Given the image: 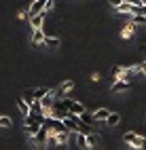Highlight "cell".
Here are the masks:
<instances>
[{"mask_svg": "<svg viewBox=\"0 0 146 150\" xmlns=\"http://www.w3.org/2000/svg\"><path fill=\"white\" fill-rule=\"evenodd\" d=\"M47 137H49V133H47V123H43V127L38 129V131H36L30 139H32L36 146H43V144H47Z\"/></svg>", "mask_w": 146, "mask_h": 150, "instance_id": "1", "label": "cell"}, {"mask_svg": "<svg viewBox=\"0 0 146 150\" xmlns=\"http://www.w3.org/2000/svg\"><path fill=\"white\" fill-rule=\"evenodd\" d=\"M45 32H43V28H34L32 30V36H30V42H32V47H40L43 42H45Z\"/></svg>", "mask_w": 146, "mask_h": 150, "instance_id": "2", "label": "cell"}, {"mask_svg": "<svg viewBox=\"0 0 146 150\" xmlns=\"http://www.w3.org/2000/svg\"><path fill=\"white\" fill-rule=\"evenodd\" d=\"M110 89H112V93H119V91H129L131 85H129V81H125V78H116Z\"/></svg>", "mask_w": 146, "mask_h": 150, "instance_id": "3", "label": "cell"}, {"mask_svg": "<svg viewBox=\"0 0 146 150\" xmlns=\"http://www.w3.org/2000/svg\"><path fill=\"white\" fill-rule=\"evenodd\" d=\"M45 17H47V11H40V13L32 15V17H30V25H32V30H34V28H43Z\"/></svg>", "mask_w": 146, "mask_h": 150, "instance_id": "4", "label": "cell"}, {"mask_svg": "<svg viewBox=\"0 0 146 150\" xmlns=\"http://www.w3.org/2000/svg\"><path fill=\"white\" fill-rule=\"evenodd\" d=\"M74 89V81H66V83H62L60 85V89H57V95L60 97H64V95H68Z\"/></svg>", "mask_w": 146, "mask_h": 150, "instance_id": "5", "label": "cell"}, {"mask_svg": "<svg viewBox=\"0 0 146 150\" xmlns=\"http://www.w3.org/2000/svg\"><path fill=\"white\" fill-rule=\"evenodd\" d=\"M45 4H47V0H34L32 2V6H30V13L28 15H36V13H40V11H45Z\"/></svg>", "mask_w": 146, "mask_h": 150, "instance_id": "6", "label": "cell"}, {"mask_svg": "<svg viewBox=\"0 0 146 150\" xmlns=\"http://www.w3.org/2000/svg\"><path fill=\"white\" fill-rule=\"evenodd\" d=\"M74 142H76V146H79V148H89V142H87V133H83V131H76Z\"/></svg>", "mask_w": 146, "mask_h": 150, "instance_id": "7", "label": "cell"}, {"mask_svg": "<svg viewBox=\"0 0 146 150\" xmlns=\"http://www.w3.org/2000/svg\"><path fill=\"white\" fill-rule=\"evenodd\" d=\"M68 110H70L72 114H83L85 112V106L81 102H76V99H70V106H68Z\"/></svg>", "mask_w": 146, "mask_h": 150, "instance_id": "8", "label": "cell"}, {"mask_svg": "<svg viewBox=\"0 0 146 150\" xmlns=\"http://www.w3.org/2000/svg\"><path fill=\"white\" fill-rule=\"evenodd\" d=\"M53 97H55V91H49L47 95H43V97H40L43 108H53Z\"/></svg>", "mask_w": 146, "mask_h": 150, "instance_id": "9", "label": "cell"}, {"mask_svg": "<svg viewBox=\"0 0 146 150\" xmlns=\"http://www.w3.org/2000/svg\"><path fill=\"white\" fill-rule=\"evenodd\" d=\"M129 21L133 25H146V15H140V13H129Z\"/></svg>", "mask_w": 146, "mask_h": 150, "instance_id": "10", "label": "cell"}, {"mask_svg": "<svg viewBox=\"0 0 146 150\" xmlns=\"http://www.w3.org/2000/svg\"><path fill=\"white\" fill-rule=\"evenodd\" d=\"M108 114H110L108 108H100V110H95V112H93V118L100 123V121H106V118H108Z\"/></svg>", "mask_w": 146, "mask_h": 150, "instance_id": "11", "label": "cell"}, {"mask_svg": "<svg viewBox=\"0 0 146 150\" xmlns=\"http://www.w3.org/2000/svg\"><path fill=\"white\" fill-rule=\"evenodd\" d=\"M104 123H106V125H110V127H116V125L121 123V114H116V112H110V114H108V118H106Z\"/></svg>", "mask_w": 146, "mask_h": 150, "instance_id": "12", "label": "cell"}, {"mask_svg": "<svg viewBox=\"0 0 146 150\" xmlns=\"http://www.w3.org/2000/svg\"><path fill=\"white\" fill-rule=\"evenodd\" d=\"M17 108H19V112H21L23 116H26V114H30V104H28L23 97H19V99H17Z\"/></svg>", "mask_w": 146, "mask_h": 150, "instance_id": "13", "label": "cell"}, {"mask_svg": "<svg viewBox=\"0 0 146 150\" xmlns=\"http://www.w3.org/2000/svg\"><path fill=\"white\" fill-rule=\"evenodd\" d=\"M43 45H47V47H51V49H55V47H60L62 45V40L57 36H45V42Z\"/></svg>", "mask_w": 146, "mask_h": 150, "instance_id": "14", "label": "cell"}, {"mask_svg": "<svg viewBox=\"0 0 146 150\" xmlns=\"http://www.w3.org/2000/svg\"><path fill=\"white\" fill-rule=\"evenodd\" d=\"M55 139H57V144H66L68 139H70V137H68V129H64V131H57V133H55Z\"/></svg>", "mask_w": 146, "mask_h": 150, "instance_id": "15", "label": "cell"}, {"mask_svg": "<svg viewBox=\"0 0 146 150\" xmlns=\"http://www.w3.org/2000/svg\"><path fill=\"white\" fill-rule=\"evenodd\" d=\"M133 32H135V25L129 21L127 25H125V30H123V38H129V36H133Z\"/></svg>", "mask_w": 146, "mask_h": 150, "instance_id": "16", "label": "cell"}, {"mask_svg": "<svg viewBox=\"0 0 146 150\" xmlns=\"http://www.w3.org/2000/svg\"><path fill=\"white\" fill-rule=\"evenodd\" d=\"M11 125H13V121H11V118H9V116H2V114H0V129H9Z\"/></svg>", "mask_w": 146, "mask_h": 150, "instance_id": "17", "label": "cell"}, {"mask_svg": "<svg viewBox=\"0 0 146 150\" xmlns=\"http://www.w3.org/2000/svg\"><path fill=\"white\" fill-rule=\"evenodd\" d=\"M49 91H51V89H45V87H40V89H32V93H34V97L36 99H40L43 95H47Z\"/></svg>", "mask_w": 146, "mask_h": 150, "instance_id": "18", "label": "cell"}, {"mask_svg": "<svg viewBox=\"0 0 146 150\" xmlns=\"http://www.w3.org/2000/svg\"><path fill=\"white\" fill-rule=\"evenodd\" d=\"M135 137H138V135H135L133 131H127V133L123 135V142H125V144H133V142H135Z\"/></svg>", "mask_w": 146, "mask_h": 150, "instance_id": "19", "label": "cell"}, {"mask_svg": "<svg viewBox=\"0 0 146 150\" xmlns=\"http://www.w3.org/2000/svg\"><path fill=\"white\" fill-rule=\"evenodd\" d=\"M131 146H133V148H146V137L138 135V137H135V142H133Z\"/></svg>", "mask_w": 146, "mask_h": 150, "instance_id": "20", "label": "cell"}, {"mask_svg": "<svg viewBox=\"0 0 146 150\" xmlns=\"http://www.w3.org/2000/svg\"><path fill=\"white\" fill-rule=\"evenodd\" d=\"M97 139H100V137H97L95 133H87V142H89V148H93V146L97 144Z\"/></svg>", "mask_w": 146, "mask_h": 150, "instance_id": "21", "label": "cell"}, {"mask_svg": "<svg viewBox=\"0 0 146 150\" xmlns=\"http://www.w3.org/2000/svg\"><path fill=\"white\" fill-rule=\"evenodd\" d=\"M110 74H112V78L116 81V78H121V76H123V68H119V66L112 68V70H110Z\"/></svg>", "mask_w": 146, "mask_h": 150, "instance_id": "22", "label": "cell"}, {"mask_svg": "<svg viewBox=\"0 0 146 150\" xmlns=\"http://www.w3.org/2000/svg\"><path fill=\"white\" fill-rule=\"evenodd\" d=\"M121 2H123V0H108V4H110L112 8H119V6H121Z\"/></svg>", "mask_w": 146, "mask_h": 150, "instance_id": "23", "label": "cell"}, {"mask_svg": "<svg viewBox=\"0 0 146 150\" xmlns=\"http://www.w3.org/2000/svg\"><path fill=\"white\" fill-rule=\"evenodd\" d=\"M51 8H53V0H47V4H45V11L49 13V11H51Z\"/></svg>", "mask_w": 146, "mask_h": 150, "instance_id": "24", "label": "cell"}, {"mask_svg": "<svg viewBox=\"0 0 146 150\" xmlns=\"http://www.w3.org/2000/svg\"><path fill=\"white\" fill-rule=\"evenodd\" d=\"M97 81H100V74H97V72L91 74V83H97Z\"/></svg>", "mask_w": 146, "mask_h": 150, "instance_id": "25", "label": "cell"}, {"mask_svg": "<svg viewBox=\"0 0 146 150\" xmlns=\"http://www.w3.org/2000/svg\"><path fill=\"white\" fill-rule=\"evenodd\" d=\"M133 4H144V0H131Z\"/></svg>", "mask_w": 146, "mask_h": 150, "instance_id": "26", "label": "cell"}, {"mask_svg": "<svg viewBox=\"0 0 146 150\" xmlns=\"http://www.w3.org/2000/svg\"><path fill=\"white\" fill-rule=\"evenodd\" d=\"M144 4H146V0H144Z\"/></svg>", "mask_w": 146, "mask_h": 150, "instance_id": "27", "label": "cell"}, {"mask_svg": "<svg viewBox=\"0 0 146 150\" xmlns=\"http://www.w3.org/2000/svg\"><path fill=\"white\" fill-rule=\"evenodd\" d=\"M32 2H34V0H32Z\"/></svg>", "mask_w": 146, "mask_h": 150, "instance_id": "28", "label": "cell"}]
</instances>
